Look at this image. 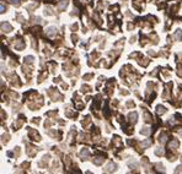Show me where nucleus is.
Wrapping results in <instances>:
<instances>
[{
	"mask_svg": "<svg viewBox=\"0 0 182 174\" xmlns=\"http://www.w3.org/2000/svg\"><path fill=\"white\" fill-rule=\"evenodd\" d=\"M0 9H1V12H5V7H4L3 4H1V6H0Z\"/></svg>",
	"mask_w": 182,
	"mask_h": 174,
	"instance_id": "obj_16",
	"label": "nucleus"
},
{
	"mask_svg": "<svg viewBox=\"0 0 182 174\" xmlns=\"http://www.w3.org/2000/svg\"><path fill=\"white\" fill-rule=\"evenodd\" d=\"M1 28H3V31H5V32H10V31H12V27H11L9 23H3V25H1Z\"/></svg>",
	"mask_w": 182,
	"mask_h": 174,
	"instance_id": "obj_7",
	"label": "nucleus"
},
{
	"mask_svg": "<svg viewBox=\"0 0 182 174\" xmlns=\"http://www.w3.org/2000/svg\"><path fill=\"white\" fill-rule=\"evenodd\" d=\"M169 147L170 148H174V150H176V148H179V141L177 140H172L171 142H170V145H169Z\"/></svg>",
	"mask_w": 182,
	"mask_h": 174,
	"instance_id": "obj_4",
	"label": "nucleus"
},
{
	"mask_svg": "<svg viewBox=\"0 0 182 174\" xmlns=\"http://www.w3.org/2000/svg\"><path fill=\"white\" fill-rule=\"evenodd\" d=\"M55 33H57V28H55V27H48V28H47V36L53 37Z\"/></svg>",
	"mask_w": 182,
	"mask_h": 174,
	"instance_id": "obj_1",
	"label": "nucleus"
},
{
	"mask_svg": "<svg viewBox=\"0 0 182 174\" xmlns=\"http://www.w3.org/2000/svg\"><path fill=\"white\" fill-rule=\"evenodd\" d=\"M116 169H117V164L113 163V162L108 163V166H107V171H108V172H114Z\"/></svg>",
	"mask_w": 182,
	"mask_h": 174,
	"instance_id": "obj_3",
	"label": "nucleus"
},
{
	"mask_svg": "<svg viewBox=\"0 0 182 174\" xmlns=\"http://www.w3.org/2000/svg\"><path fill=\"white\" fill-rule=\"evenodd\" d=\"M67 5H68V1H67V0H62L60 3H59V5H58V9H59V10H63V9L67 7Z\"/></svg>",
	"mask_w": 182,
	"mask_h": 174,
	"instance_id": "obj_8",
	"label": "nucleus"
},
{
	"mask_svg": "<svg viewBox=\"0 0 182 174\" xmlns=\"http://www.w3.org/2000/svg\"><path fill=\"white\" fill-rule=\"evenodd\" d=\"M150 143H151V141H150V140H146V141L143 142V146H144V147H146V146H149Z\"/></svg>",
	"mask_w": 182,
	"mask_h": 174,
	"instance_id": "obj_14",
	"label": "nucleus"
},
{
	"mask_svg": "<svg viewBox=\"0 0 182 174\" xmlns=\"http://www.w3.org/2000/svg\"><path fill=\"white\" fill-rule=\"evenodd\" d=\"M25 60H26V63L31 64V63L33 61V57H26V58H25Z\"/></svg>",
	"mask_w": 182,
	"mask_h": 174,
	"instance_id": "obj_13",
	"label": "nucleus"
},
{
	"mask_svg": "<svg viewBox=\"0 0 182 174\" xmlns=\"http://www.w3.org/2000/svg\"><path fill=\"white\" fill-rule=\"evenodd\" d=\"M140 132H142L143 135H148V134H149V129H148V128H144V129H142V130H140Z\"/></svg>",
	"mask_w": 182,
	"mask_h": 174,
	"instance_id": "obj_12",
	"label": "nucleus"
},
{
	"mask_svg": "<svg viewBox=\"0 0 182 174\" xmlns=\"http://www.w3.org/2000/svg\"><path fill=\"white\" fill-rule=\"evenodd\" d=\"M86 174H91V173H90V172H86Z\"/></svg>",
	"mask_w": 182,
	"mask_h": 174,
	"instance_id": "obj_17",
	"label": "nucleus"
},
{
	"mask_svg": "<svg viewBox=\"0 0 182 174\" xmlns=\"http://www.w3.org/2000/svg\"><path fill=\"white\" fill-rule=\"evenodd\" d=\"M89 155H90V152H89V150L87 148H82L81 152H80V156L82 157V160H86V158L89 157Z\"/></svg>",
	"mask_w": 182,
	"mask_h": 174,
	"instance_id": "obj_2",
	"label": "nucleus"
},
{
	"mask_svg": "<svg viewBox=\"0 0 182 174\" xmlns=\"http://www.w3.org/2000/svg\"><path fill=\"white\" fill-rule=\"evenodd\" d=\"M166 139H167V135H166V134H161L160 135V141L161 142H165L166 141Z\"/></svg>",
	"mask_w": 182,
	"mask_h": 174,
	"instance_id": "obj_11",
	"label": "nucleus"
},
{
	"mask_svg": "<svg viewBox=\"0 0 182 174\" xmlns=\"http://www.w3.org/2000/svg\"><path fill=\"white\" fill-rule=\"evenodd\" d=\"M137 118H138V114H137L136 112H133V113H130V114H129V120L132 121L133 124H134V123H136V121H137Z\"/></svg>",
	"mask_w": 182,
	"mask_h": 174,
	"instance_id": "obj_6",
	"label": "nucleus"
},
{
	"mask_svg": "<svg viewBox=\"0 0 182 174\" xmlns=\"http://www.w3.org/2000/svg\"><path fill=\"white\" fill-rule=\"evenodd\" d=\"M102 162H104V158H102V157H96V158L94 160V163L97 164V166H99V164H101Z\"/></svg>",
	"mask_w": 182,
	"mask_h": 174,
	"instance_id": "obj_10",
	"label": "nucleus"
},
{
	"mask_svg": "<svg viewBox=\"0 0 182 174\" xmlns=\"http://www.w3.org/2000/svg\"><path fill=\"white\" fill-rule=\"evenodd\" d=\"M11 3L14 4V5H18V0H11Z\"/></svg>",
	"mask_w": 182,
	"mask_h": 174,
	"instance_id": "obj_15",
	"label": "nucleus"
},
{
	"mask_svg": "<svg viewBox=\"0 0 182 174\" xmlns=\"http://www.w3.org/2000/svg\"><path fill=\"white\" fill-rule=\"evenodd\" d=\"M156 112H157L159 114L165 113V112H166V108H165V107H162V106H157V107H156Z\"/></svg>",
	"mask_w": 182,
	"mask_h": 174,
	"instance_id": "obj_9",
	"label": "nucleus"
},
{
	"mask_svg": "<svg viewBox=\"0 0 182 174\" xmlns=\"http://www.w3.org/2000/svg\"><path fill=\"white\" fill-rule=\"evenodd\" d=\"M174 38H175L176 41H180V39H182V31H181V29H177V31L174 33Z\"/></svg>",
	"mask_w": 182,
	"mask_h": 174,
	"instance_id": "obj_5",
	"label": "nucleus"
}]
</instances>
